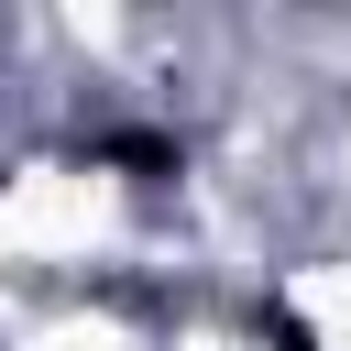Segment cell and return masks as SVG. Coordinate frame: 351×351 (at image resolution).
Masks as SVG:
<instances>
[{"label":"cell","mask_w":351,"mask_h":351,"mask_svg":"<svg viewBox=\"0 0 351 351\" xmlns=\"http://www.w3.org/2000/svg\"><path fill=\"white\" fill-rule=\"evenodd\" d=\"M88 165L121 176V186H165V176H186V143H176L165 121H110V132L88 143Z\"/></svg>","instance_id":"1"}]
</instances>
